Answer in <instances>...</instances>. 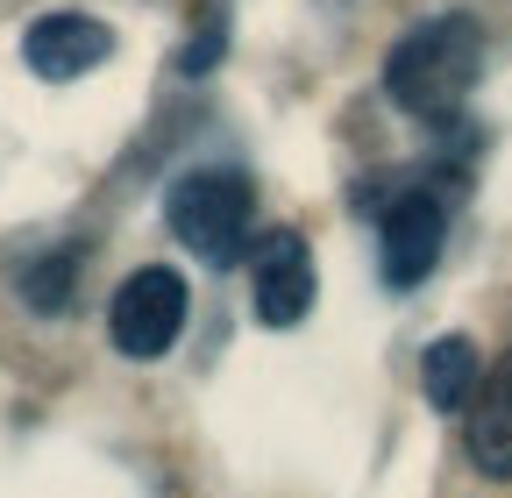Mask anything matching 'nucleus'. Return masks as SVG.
I'll use <instances>...</instances> for the list:
<instances>
[{"label": "nucleus", "instance_id": "nucleus-1", "mask_svg": "<svg viewBox=\"0 0 512 498\" xmlns=\"http://www.w3.org/2000/svg\"><path fill=\"white\" fill-rule=\"evenodd\" d=\"M477 79H484V29L470 15H434V22L406 29L392 43V57H384V93L420 121L456 114Z\"/></svg>", "mask_w": 512, "mask_h": 498}, {"label": "nucleus", "instance_id": "nucleus-2", "mask_svg": "<svg viewBox=\"0 0 512 498\" xmlns=\"http://www.w3.org/2000/svg\"><path fill=\"white\" fill-rule=\"evenodd\" d=\"M164 221H171V235L192 249V257L235 264L249 249V228H256V185H249V171L200 164L164 193Z\"/></svg>", "mask_w": 512, "mask_h": 498}, {"label": "nucleus", "instance_id": "nucleus-3", "mask_svg": "<svg viewBox=\"0 0 512 498\" xmlns=\"http://www.w3.org/2000/svg\"><path fill=\"white\" fill-rule=\"evenodd\" d=\"M178 328H185V278H178L171 264L128 271L121 292H114V306H107L114 349L136 356V363H150V356H164V349L178 342Z\"/></svg>", "mask_w": 512, "mask_h": 498}, {"label": "nucleus", "instance_id": "nucleus-4", "mask_svg": "<svg viewBox=\"0 0 512 498\" xmlns=\"http://www.w3.org/2000/svg\"><path fill=\"white\" fill-rule=\"evenodd\" d=\"M441 235H448L441 200H434V193H399L392 207H384V221H377L384 285H392V292H413V285L441 264Z\"/></svg>", "mask_w": 512, "mask_h": 498}, {"label": "nucleus", "instance_id": "nucleus-5", "mask_svg": "<svg viewBox=\"0 0 512 498\" xmlns=\"http://www.w3.org/2000/svg\"><path fill=\"white\" fill-rule=\"evenodd\" d=\"M313 314V249L292 228H271L256 249V321L264 328H299Z\"/></svg>", "mask_w": 512, "mask_h": 498}, {"label": "nucleus", "instance_id": "nucleus-6", "mask_svg": "<svg viewBox=\"0 0 512 498\" xmlns=\"http://www.w3.org/2000/svg\"><path fill=\"white\" fill-rule=\"evenodd\" d=\"M22 57H29L36 79H79V72H93V65L114 57V29L93 22V15H43L22 36Z\"/></svg>", "mask_w": 512, "mask_h": 498}, {"label": "nucleus", "instance_id": "nucleus-7", "mask_svg": "<svg viewBox=\"0 0 512 498\" xmlns=\"http://www.w3.org/2000/svg\"><path fill=\"white\" fill-rule=\"evenodd\" d=\"M463 442L484 477H512V349L484 370V385L463 413Z\"/></svg>", "mask_w": 512, "mask_h": 498}, {"label": "nucleus", "instance_id": "nucleus-8", "mask_svg": "<svg viewBox=\"0 0 512 498\" xmlns=\"http://www.w3.org/2000/svg\"><path fill=\"white\" fill-rule=\"evenodd\" d=\"M420 385H427V406L441 413H470L477 385H484V370H477V342L470 335H441L420 363Z\"/></svg>", "mask_w": 512, "mask_h": 498}, {"label": "nucleus", "instance_id": "nucleus-9", "mask_svg": "<svg viewBox=\"0 0 512 498\" xmlns=\"http://www.w3.org/2000/svg\"><path fill=\"white\" fill-rule=\"evenodd\" d=\"M64 285H72V257H50V264H36V271L22 278V299L43 306V314H57V306H64Z\"/></svg>", "mask_w": 512, "mask_h": 498}]
</instances>
